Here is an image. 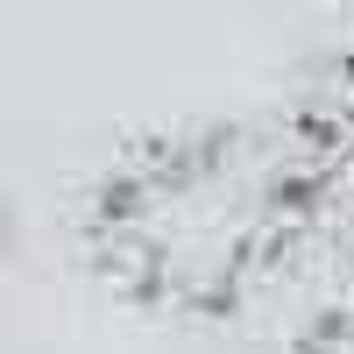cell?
<instances>
[{
  "instance_id": "obj_1",
  "label": "cell",
  "mask_w": 354,
  "mask_h": 354,
  "mask_svg": "<svg viewBox=\"0 0 354 354\" xmlns=\"http://www.w3.org/2000/svg\"><path fill=\"white\" fill-rule=\"evenodd\" d=\"M319 156L305 135L198 128L142 142L93 192V255L156 312H227L262 290L305 234Z\"/></svg>"
},
{
  "instance_id": "obj_3",
  "label": "cell",
  "mask_w": 354,
  "mask_h": 354,
  "mask_svg": "<svg viewBox=\"0 0 354 354\" xmlns=\"http://www.w3.org/2000/svg\"><path fill=\"white\" fill-rule=\"evenodd\" d=\"M347 149H354V85H347Z\"/></svg>"
},
{
  "instance_id": "obj_2",
  "label": "cell",
  "mask_w": 354,
  "mask_h": 354,
  "mask_svg": "<svg viewBox=\"0 0 354 354\" xmlns=\"http://www.w3.org/2000/svg\"><path fill=\"white\" fill-rule=\"evenodd\" d=\"M290 354H354V298L305 312V326L290 333Z\"/></svg>"
}]
</instances>
